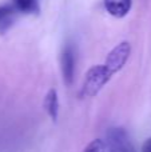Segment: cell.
<instances>
[{"label": "cell", "mask_w": 151, "mask_h": 152, "mask_svg": "<svg viewBox=\"0 0 151 152\" xmlns=\"http://www.w3.org/2000/svg\"><path fill=\"white\" fill-rule=\"evenodd\" d=\"M114 76V72L106 66V64H96L92 66L87 71L83 81L80 96L82 97H94L104 88L107 83Z\"/></svg>", "instance_id": "1"}, {"label": "cell", "mask_w": 151, "mask_h": 152, "mask_svg": "<svg viewBox=\"0 0 151 152\" xmlns=\"http://www.w3.org/2000/svg\"><path fill=\"white\" fill-rule=\"evenodd\" d=\"M130 55H131L130 43L122 42L118 45H115V47L108 52L106 60H104V64H106L114 74H117V72H119L120 69L126 66Z\"/></svg>", "instance_id": "2"}, {"label": "cell", "mask_w": 151, "mask_h": 152, "mask_svg": "<svg viewBox=\"0 0 151 152\" xmlns=\"http://www.w3.org/2000/svg\"><path fill=\"white\" fill-rule=\"evenodd\" d=\"M108 152H136L123 128H110L107 132Z\"/></svg>", "instance_id": "3"}, {"label": "cell", "mask_w": 151, "mask_h": 152, "mask_svg": "<svg viewBox=\"0 0 151 152\" xmlns=\"http://www.w3.org/2000/svg\"><path fill=\"white\" fill-rule=\"evenodd\" d=\"M62 75H63V81L67 87H71L74 83V75H75V51L71 44H67L66 48L62 52Z\"/></svg>", "instance_id": "4"}, {"label": "cell", "mask_w": 151, "mask_h": 152, "mask_svg": "<svg viewBox=\"0 0 151 152\" xmlns=\"http://www.w3.org/2000/svg\"><path fill=\"white\" fill-rule=\"evenodd\" d=\"M106 11L111 16L122 19L128 15L133 7V0H103Z\"/></svg>", "instance_id": "5"}, {"label": "cell", "mask_w": 151, "mask_h": 152, "mask_svg": "<svg viewBox=\"0 0 151 152\" xmlns=\"http://www.w3.org/2000/svg\"><path fill=\"white\" fill-rule=\"evenodd\" d=\"M43 107H44L45 112L51 118V120L55 121L59 116V97H58V91L51 88L47 92L44 100H43Z\"/></svg>", "instance_id": "6"}, {"label": "cell", "mask_w": 151, "mask_h": 152, "mask_svg": "<svg viewBox=\"0 0 151 152\" xmlns=\"http://www.w3.org/2000/svg\"><path fill=\"white\" fill-rule=\"evenodd\" d=\"M12 1H13L15 10L24 12V13L37 12V10H39L36 0H12Z\"/></svg>", "instance_id": "7"}, {"label": "cell", "mask_w": 151, "mask_h": 152, "mask_svg": "<svg viewBox=\"0 0 151 152\" xmlns=\"http://www.w3.org/2000/svg\"><path fill=\"white\" fill-rule=\"evenodd\" d=\"M83 152H106V143L102 139H95L84 148Z\"/></svg>", "instance_id": "8"}, {"label": "cell", "mask_w": 151, "mask_h": 152, "mask_svg": "<svg viewBox=\"0 0 151 152\" xmlns=\"http://www.w3.org/2000/svg\"><path fill=\"white\" fill-rule=\"evenodd\" d=\"M13 11H15V7H11V5H0V27L10 20V18L13 15Z\"/></svg>", "instance_id": "9"}, {"label": "cell", "mask_w": 151, "mask_h": 152, "mask_svg": "<svg viewBox=\"0 0 151 152\" xmlns=\"http://www.w3.org/2000/svg\"><path fill=\"white\" fill-rule=\"evenodd\" d=\"M142 152H151V137L146 140L142 145Z\"/></svg>", "instance_id": "10"}]
</instances>
